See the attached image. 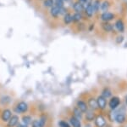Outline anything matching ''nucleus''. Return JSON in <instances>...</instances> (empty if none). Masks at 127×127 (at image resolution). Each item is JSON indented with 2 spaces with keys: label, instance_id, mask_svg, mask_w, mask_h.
<instances>
[{
  "label": "nucleus",
  "instance_id": "1",
  "mask_svg": "<svg viewBox=\"0 0 127 127\" xmlns=\"http://www.w3.org/2000/svg\"><path fill=\"white\" fill-rule=\"evenodd\" d=\"M60 9H61L60 7L54 5L52 8H50V15L54 18H57L59 15H60Z\"/></svg>",
  "mask_w": 127,
  "mask_h": 127
},
{
  "label": "nucleus",
  "instance_id": "2",
  "mask_svg": "<svg viewBox=\"0 0 127 127\" xmlns=\"http://www.w3.org/2000/svg\"><path fill=\"white\" fill-rule=\"evenodd\" d=\"M114 15L113 13H110V12H105V13H103L101 15V20L104 22H108L109 20H112L114 19Z\"/></svg>",
  "mask_w": 127,
  "mask_h": 127
},
{
  "label": "nucleus",
  "instance_id": "3",
  "mask_svg": "<svg viewBox=\"0 0 127 127\" xmlns=\"http://www.w3.org/2000/svg\"><path fill=\"white\" fill-rule=\"evenodd\" d=\"M27 109H28L27 104L24 102H20V103L17 105V107H16V111L19 112V113H25V112L27 111Z\"/></svg>",
  "mask_w": 127,
  "mask_h": 127
},
{
  "label": "nucleus",
  "instance_id": "4",
  "mask_svg": "<svg viewBox=\"0 0 127 127\" xmlns=\"http://www.w3.org/2000/svg\"><path fill=\"white\" fill-rule=\"evenodd\" d=\"M119 105H120V99L118 97L111 98V100L109 102V107L111 109H115Z\"/></svg>",
  "mask_w": 127,
  "mask_h": 127
},
{
  "label": "nucleus",
  "instance_id": "5",
  "mask_svg": "<svg viewBox=\"0 0 127 127\" xmlns=\"http://www.w3.org/2000/svg\"><path fill=\"white\" fill-rule=\"evenodd\" d=\"M95 124L97 127H103L106 125V120L103 116L99 115V116H97V119H96Z\"/></svg>",
  "mask_w": 127,
  "mask_h": 127
},
{
  "label": "nucleus",
  "instance_id": "6",
  "mask_svg": "<svg viewBox=\"0 0 127 127\" xmlns=\"http://www.w3.org/2000/svg\"><path fill=\"white\" fill-rule=\"evenodd\" d=\"M73 9L75 12H78V13H81V11L84 9V5L81 2H75L73 4Z\"/></svg>",
  "mask_w": 127,
  "mask_h": 127
},
{
  "label": "nucleus",
  "instance_id": "7",
  "mask_svg": "<svg viewBox=\"0 0 127 127\" xmlns=\"http://www.w3.org/2000/svg\"><path fill=\"white\" fill-rule=\"evenodd\" d=\"M12 117V113L9 109H5L2 114V120L3 121H9V119Z\"/></svg>",
  "mask_w": 127,
  "mask_h": 127
},
{
  "label": "nucleus",
  "instance_id": "8",
  "mask_svg": "<svg viewBox=\"0 0 127 127\" xmlns=\"http://www.w3.org/2000/svg\"><path fill=\"white\" fill-rule=\"evenodd\" d=\"M19 123V117L18 116H13L12 115V117L9 119V123H8V126L9 127H14L16 125Z\"/></svg>",
  "mask_w": 127,
  "mask_h": 127
},
{
  "label": "nucleus",
  "instance_id": "9",
  "mask_svg": "<svg viewBox=\"0 0 127 127\" xmlns=\"http://www.w3.org/2000/svg\"><path fill=\"white\" fill-rule=\"evenodd\" d=\"M97 105L101 109H103L106 107V104H107V102H106V98H104L103 97H99L97 100Z\"/></svg>",
  "mask_w": 127,
  "mask_h": 127
},
{
  "label": "nucleus",
  "instance_id": "10",
  "mask_svg": "<svg viewBox=\"0 0 127 127\" xmlns=\"http://www.w3.org/2000/svg\"><path fill=\"white\" fill-rule=\"evenodd\" d=\"M86 14H87V15L88 16H93V13H94V9H93V4H91V3H89L87 7H86Z\"/></svg>",
  "mask_w": 127,
  "mask_h": 127
},
{
  "label": "nucleus",
  "instance_id": "11",
  "mask_svg": "<svg viewBox=\"0 0 127 127\" xmlns=\"http://www.w3.org/2000/svg\"><path fill=\"white\" fill-rule=\"evenodd\" d=\"M88 105H89V107L91 108L92 109H97L98 107L97 100L94 99V98H91V99L88 101Z\"/></svg>",
  "mask_w": 127,
  "mask_h": 127
},
{
  "label": "nucleus",
  "instance_id": "12",
  "mask_svg": "<svg viewBox=\"0 0 127 127\" xmlns=\"http://www.w3.org/2000/svg\"><path fill=\"white\" fill-rule=\"evenodd\" d=\"M77 105H78V108L82 113H85L87 111V105L83 101H79Z\"/></svg>",
  "mask_w": 127,
  "mask_h": 127
},
{
  "label": "nucleus",
  "instance_id": "13",
  "mask_svg": "<svg viewBox=\"0 0 127 127\" xmlns=\"http://www.w3.org/2000/svg\"><path fill=\"white\" fill-rule=\"evenodd\" d=\"M64 22L67 25L70 24L71 22H73V20H72V15L69 13H66L64 16Z\"/></svg>",
  "mask_w": 127,
  "mask_h": 127
},
{
  "label": "nucleus",
  "instance_id": "14",
  "mask_svg": "<svg viewBox=\"0 0 127 127\" xmlns=\"http://www.w3.org/2000/svg\"><path fill=\"white\" fill-rule=\"evenodd\" d=\"M69 121H70V124L72 125L73 127H81V123H80V120L77 118L72 117Z\"/></svg>",
  "mask_w": 127,
  "mask_h": 127
},
{
  "label": "nucleus",
  "instance_id": "15",
  "mask_svg": "<svg viewBox=\"0 0 127 127\" xmlns=\"http://www.w3.org/2000/svg\"><path fill=\"white\" fill-rule=\"evenodd\" d=\"M115 120L117 121L118 123H120V124H121L126 120V116L124 115L123 114H120V113H119V114H116L115 116Z\"/></svg>",
  "mask_w": 127,
  "mask_h": 127
},
{
  "label": "nucleus",
  "instance_id": "16",
  "mask_svg": "<svg viewBox=\"0 0 127 127\" xmlns=\"http://www.w3.org/2000/svg\"><path fill=\"white\" fill-rule=\"evenodd\" d=\"M54 5V0H44L43 6L46 9H50Z\"/></svg>",
  "mask_w": 127,
  "mask_h": 127
},
{
  "label": "nucleus",
  "instance_id": "17",
  "mask_svg": "<svg viewBox=\"0 0 127 127\" xmlns=\"http://www.w3.org/2000/svg\"><path fill=\"white\" fill-rule=\"evenodd\" d=\"M115 28L117 29L119 32H123L125 29V26H124V24H123V22L121 20H117L115 23Z\"/></svg>",
  "mask_w": 127,
  "mask_h": 127
},
{
  "label": "nucleus",
  "instance_id": "18",
  "mask_svg": "<svg viewBox=\"0 0 127 127\" xmlns=\"http://www.w3.org/2000/svg\"><path fill=\"white\" fill-rule=\"evenodd\" d=\"M81 18H82V15H81V13H78V12H75L72 15L73 22H79L81 20Z\"/></svg>",
  "mask_w": 127,
  "mask_h": 127
},
{
  "label": "nucleus",
  "instance_id": "19",
  "mask_svg": "<svg viewBox=\"0 0 127 127\" xmlns=\"http://www.w3.org/2000/svg\"><path fill=\"white\" fill-rule=\"evenodd\" d=\"M102 26H103V29L105 31H107V32H111L113 30V26L110 23H108V22H104L103 25H102Z\"/></svg>",
  "mask_w": 127,
  "mask_h": 127
},
{
  "label": "nucleus",
  "instance_id": "20",
  "mask_svg": "<svg viewBox=\"0 0 127 127\" xmlns=\"http://www.w3.org/2000/svg\"><path fill=\"white\" fill-rule=\"evenodd\" d=\"M111 95H112L111 91H110V90H108V89H104L103 92H102V97H103L104 98L110 97Z\"/></svg>",
  "mask_w": 127,
  "mask_h": 127
},
{
  "label": "nucleus",
  "instance_id": "21",
  "mask_svg": "<svg viewBox=\"0 0 127 127\" xmlns=\"http://www.w3.org/2000/svg\"><path fill=\"white\" fill-rule=\"evenodd\" d=\"M109 8V3L108 1H103V3L100 5V9H101L103 11H106L108 10V9Z\"/></svg>",
  "mask_w": 127,
  "mask_h": 127
},
{
  "label": "nucleus",
  "instance_id": "22",
  "mask_svg": "<svg viewBox=\"0 0 127 127\" xmlns=\"http://www.w3.org/2000/svg\"><path fill=\"white\" fill-rule=\"evenodd\" d=\"M74 114H75V118H77L78 120H80V119L81 118V116H82V112H81L79 108H75V109L74 110Z\"/></svg>",
  "mask_w": 127,
  "mask_h": 127
},
{
  "label": "nucleus",
  "instance_id": "23",
  "mask_svg": "<svg viewBox=\"0 0 127 127\" xmlns=\"http://www.w3.org/2000/svg\"><path fill=\"white\" fill-rule=\"evenodd\" d=\"M94 117H95V114H93V112L92 111H89L87 112V114H86V118H87V120H93Z\"/></svg>",
  "mask_w": 127,
  "mask_h": 127
},
{
  "label": "nucleus",
  "instance_id": "24",
  "mask_svg": "<svg viewBox=\"0 0 127 127\" xmlns=\"http://www.w3.org/2000/svg\"><path fill=\"white\" fill-rule=\"evenodd\" d=\"M22 121H23L26 125H27V126H28V125L32 123V118H31L30 116H28V115L24 116L23 119H22Z\"/></svg>",
  "mask_w": 127,
  "mask_h": 127
},
{
  "label": "nucleus",
  "instance_id": "25",
  "mask_svg": "<svg viewBox=\"0 0 127 127\" xmlns=\"http://www.w3.org/2000/svg\"><path fill=\"white\" fill-rule=\"evenodd\" d=\"M9 102H10V97H8V96H4V97L1 99L2 104H8V103H9Z\"/></svg>",
  "mask_w": 127,
  "mask_h": 127
},
{
  "label": "nucleus",
  "instance_id": "26",
  "mask_svg": "<svg viewBox=\"0 0 127 127\" xmlns=\"http://www.w3.org/2000/svg\"><path fill=\"white\" fill-rule=\"evenodd\" d=\"M93 9H94V11H97L98 9H100V3L99 1H96L95 3H94V4H93Z\"/></svg>",
  "mask_w": 127,
  "mask_h": 127
},
{
  "label": "nucleus",
  "instance_id": "27",
  "mask_svg": "<svg viewBox=\"0 0 127 127\" xmlns=\"http://www.w3.org/2000/svg\"><path fill=\"white\" fill-rule=\"evenodd\" d=\"M32 127H43V126H42L40 120H36V121L32 123Z\"/></svg>",
  "mask_w": 127,
  "mask_h": 127
},
{
  "label": "nucleus",
  "instance_id": "28",
  "mask_svg": "<svg viewBox=\"0 0 127 127\" xmlns=\"http://www.w3.org/2000/svg\"><path fill=\"white\" fill-rule=\"evenodd\" d=\"M59 126L60 127H69V125L65 121H60L59 122Z\"/></svg>",
  "mask_w": 127,
  "mask_h": 127
},
{
  "label": "nucleus",
  "instance_id": "29",
  "mask_svg": "<svg viewBox=\"0 0 127 127\" xmlns=\"http://www.w3.org/2000/svg\"><path fill=\"white\" fill-rule=\"evenodd\" d=\"M16 127H28V126L23 122V123H18V124L16 125Z\"/></svg>",
  "mask_w": 127,
  "mask_h": 127
},
{
  "label": "nucleus",
  "instance_id": "30",
  "mask_svg": "<svg viewBox=\"0 0 127 127\" xmlns=\"http://www.w3.org/2000/svg\"><path fill=\"white\" fill-rule=\"evenodd\" d=\"M87 0H80L79 2H81V3H86V2H87Z\"/></svg>",
  "mask_w": 127,
  "mask_h": 127
},
{
  "label": "nucleus",
  "instance_id": "31",
  "mask_svg": "<svg viewBox=\"0 0 127 127\" xmlns=\"http://www.w3.org/2000/svg\"><path fill=\"white\" fill-rule=\"evenodd\" d=\"M64 2H65V1H69V0H63Z\"/></svg>",
  "mask_w": 127,
  "mask_h": 127
},
{
  "label": "nucleus",
  "instance_id": "32",
  "mask_svg": "<svg viewBox=\"0 0 127 127\" xmlns=\"http://www.w3.org/2000/svg\"><path fill=\"white\" fill-rule=\"evenodd\" d=\"M126 103H127V97H126Z\"/></svg>",
  "mask_w": 127,
  "mask_h": 127
},
{
  "label": "nucleus",
  "instance_id": "33",
  "mask_svg": "<svg viewBox=\"0 0 127 127\" xmlns=\"http://www.w3.org/2000/svg\"><path fill=\"white\" fill-rule=\"evenodd\" d=\"M38 1H42V0H38Z\"/></svg>",
  "mask_w": 127,
  "mask_h": 127
}]
</instances>
